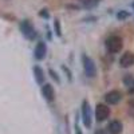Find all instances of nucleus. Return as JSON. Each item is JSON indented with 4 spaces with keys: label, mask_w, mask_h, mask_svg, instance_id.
<instances>
[{
    "label": "nucleus",
    "mask_w": 134,
    "mask_h": 134,
    "mask_svg": "<svg viewBox=\"0 0 134 134\" xmlns=\"http://www.w3.org/2000/svg\"><path fill=\"white\" fill-rule=\"evenodd\" d=\"M105 46L107 48V51L110 54H117L122 50L124 47V40H122L121 36H117V35H111L106 39L105 42Z\"/></svg>",
    "instance_id": "1"
},
{
    "label": "nucleus",
    "mask_w": 134,
    "mask_h": 134,
    "mask_svg": "<svg viewBox=\"0 0 134 134\" xmlns=\"http://www.w3.org/2000/svg\"><path fill=\"white\" fill-rule=\"evenodd\" d=\"M81 113H82V121H83V125L90 129L91 127V124H93V113H91V107H90V103L88 100H83L82 102V106H81Z\"/></svg>",
    "instance_id": "2"
},
{
    "label": "nucleus",
    "mask_w": 134,
    "mask_h": 134,
    "mask_svg": "<svg viewBox=\"0 0 134 134\" xmlns=\"http://www.w3.org/2000/svg\"><path fill=\"white\" fill-rule=\"evenodd\" d=\"M20 31L23 34V36L28 40H34L36 38V30L34 27V24L30 20H23L20 23Z\"/></svg>",
    "instance_id": "3"
},
{
    "label": "nucleus",
    "mask_w": 134,
    "mask_h": 134,
    "mask_svg": "<svg viewBox=\"0 0 134 134\" xmlns=\"http://www.w3.org/2000/svg\"><path fill=\"white\" fill-rule=\"evenodd\" d=\"M82 64H83V70H85V74L88 76V78H94L97 76V66L94 63V60L91 58H88L87 55H82Z\"/></svg>",
    "instance_id": "4"
},
{
    "label": "nucleus",
    "mask_w": 134,
    "mask_h": 134,
    "mask_svg": "<svg viewBox=\"0 0 134 134\" xmlns=\"http://www.w3.org/2000/svg\"><path fill=\"white\" fill-rule=\"evenodd\" d=\"M110 115V109L107 105H103V103H98L97 107H95V119L98 122H102L105 119H107Z\"/></svg>",
    "instance_id": "5"
},
{
    "label": "nucleus",
    "mask_w": 134,
    "mask_h": 134,
    "mask_svg": "<svg viewBox=\"0 0 134 134\" xmlns=\"http://www.w3.org/2000/svg\"><path fill=\"white\" fill-rule=\"evenodd\" d=\"M121 99H122V93L119 90H111L105 95V100L109 105H117L121 102Z\"/></svg>",
    "instance_id": "6"
},
{
    "label": "nucleus",
    "mask_w": 134,
    "mask_h": 134,
    "mask_svg": "<svg viewBox=\"0 0 134 134\" xmlns=\"http://www.w3.org/2000/svg\"><path fill=\"white\" fill-rule=\"evenodd\" d=\"M47 55V44L44 42H39L36 44L35 50H34V57L36 60H43Z\"/></svg>",
    "instance_id": "7"
},
{
    "label": "nucleus",
    "mask_w": 134,
    "mask_h": 134,
    "mask_svg": "<svg viewBox=\"0 0 134 134\" xmlns=\"http://www.w3.org/2000/svg\"><path fill=\"white\" fill-rule=\"evenodd\" d=\"M119 64L121 67H131L134 64V54L131 51H125V54H122V57L119 58Z\"/></svg>",
    "instance_id": "8"
},
{
    "label": "nucleus",
    "mask_w": 134,
    "mask_h": 134,
    "mask_svg": "<svg viewBox=\"0 0 134 134\" xmlns=\"http://www.w3.org/2000/svg\"><path fill=\"white\" fill-rule=\"evenodd\" d=\"M42 94L48 102H52L55 99V90H54L52 85H50V83H44L42 86Z\"/></svg>",
    "instance_id": "9"
},
{
    "label": "nucleus",
    "mask_w": 134,
    "mask_h": 134,
    "mask_svg": "<svg viewBox=\"0 0 134 134\" xmlns=\"http://www.w3.org/2000/svg\"><path fill=\"white\" fill-rule=\"evenodd\" d=\"M122 129H124V126H122V122L118 121V119L111 121L110 124L107 125V131H109L110 134H121V133H122Z\"/></svg>",
    "instance_id": "10"
},
{
    "label": "nucleus",
    "mask_w": 134,
    "mask_h": 134,
    "mask_svg": "<svg viewBox=\"0 0 134 134\" xmlns=\"http://www.w3.org/2000/svg\"><path fill=\"white\" fill-rule=\"evenodd\" d=\"M34 75H35V81L38 85H44V71L40 66H35L34 67Z\"/></svg>",
    "instance_id": "11"
},
{
    "label": "nucleus",
    "mask_w": 134,
    "mask_h": 134,
    "mask_svg": "<svg viewBox=\"0 0 134 134\" xmlns=\"http://www.w3.org/2000/svg\"><path fill=\"white\" fill-rule=\"evenodd\" d=\"M99 2H100V0H85V2H83V7H86V8H94V7H97L99 4Z\"/></svg>",
    "instance_id": "12"
},
{
    "label": "nucleus",
    "mask_w": 134,
    "mask_h": 134,
    "mask_svg": "<svg viewBox=\"0 0 134 134\" xmlns=\"http://www.w3.org/2000/svg\"><path fill=\"white\" fill-rule=\"evenodd\" d=\"M48 74H50V76L52 78V79L57 82V83H60V78L58 76V72L55 71V70H52V69H48Z\"/></svg>",
    "instance_id": "13"
},
{
    "label": "nucleus",
    "mask_w": 134,
    "mask_h": 134,
    "mask_svg": "<svg viewBox=\"0 0 134 134\" xmlns=\"http://www.w3.org/2000/svg\"><path fill=\"white\" fill-rule=\"evenodd\" d=\"M129 16H130V14L127 12V11H119V12L117 14L118 20H125V19H127Z\"/></svg>",
    "instance_id": "14"
},
{
    "label": "nucleus",
    "mask_w": 134,
    "mask_h": 134,
    "mask_svg": "<svg viewBox=\"0 0 134 134\" xmlns=\"http://www.w3.org/2000/svg\"><path fill=\"white\" fill-rule=\"evenodd\" d=\"M54 27H55V32H57V35L60 36V35H62V28H60V23H59V20H58V19H55V21H54Z\"/></svg>",
    "instance_id": "15"
},
{
    "label": "nucleus",
    "mask_w": 134,
    "mask_h": 134,
    "mask_svg": "<svg viewBox=\"0 0 134 134\" xmlns=\"http://www.w3.org/2000/svg\"><path fill=\"white\" fill-rule=\"evenodd\" d=\"M129 111H130V114L134 117V99H131L129 102Z\"/></svg>",
    "instance_id": "16"
},
{
    "label": "nucleus",
    "mask_w": 134,
    "mask_h": 134,
    "mask_svg": "<svg viewBox=\"0 0 134 134\" xmlns=\"http://www.w3.org/2000/svg\"><path fill=\"white\" fill-rule=\"evenodd\" d=\"M39 15H40V16H43V18H50V15L47 14V9H42Z\"/></svg>",
    "instance_id": "17"
},
{
    "label": "nucleus",
    "mask_w": 134,
    "mask_h": 134,
    "mask_svg": "<svg viewBox=\"0 0 134 134\" xmlns=\"http://www.w3.org/2000/svg\"><path fill=\"white\" fill-rule=\"evenodd\" d=\"M129 93H130V94H134V82L129 86Z\"/></svg>",
    "instance_id": "18"
},
{
    "label": "nucleus",
    "mask_w": 134,
    "mask_h": 134,
    "mask_svg": "<svg viewBox=\"0 0 134 134\" xmlns=\"http://www.w3.org/2000/svg\"><path fill=\"white\" fill-rule=\"evenodd\" d=\"M75 131H76V134H82V133H81V129H79V126H78V124L75 125Z\"/></svg>",
    "instance_id": "19"
},
{
    "label": "nucleus",
    "mask_w": 134,
    "mask_h": 134,
    "mask_svg": "<svg viewBox=\"0 0 134 134\" xmlns=\"http://www.w3.org/2000/svg\"><path fill=\"white\" fill-rule=\"evenodd\" d=\"M95 134H106V133H105L102 129H99V130H97V131H95Z\"/></svg>",
    "instance_id": "20"
},
{
    "label": "nucleus",
    "mask_w": 134,
    "mask_h": 134,
    "mask_svg": "<svg viewBox=\"0 0 134 134\" xmlns=\"http://www.w3.org/2000/svg\"><path fill=\"white\" fill-rule=\"evenodd\" d=\"M133 8H134V3H133Z\"/></svg>",
    "instance_id": "21"
}]
</instances>
